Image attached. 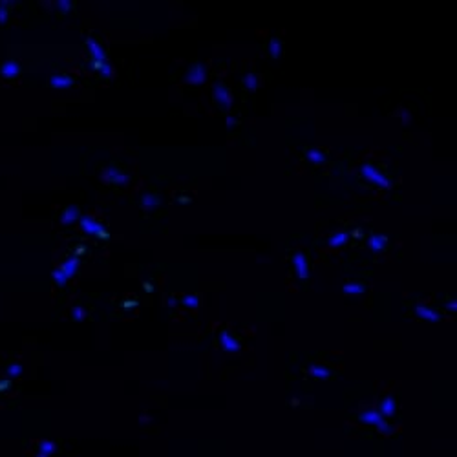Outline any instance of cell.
Instances as JSON below:
<instances>
[{
    "mask_svg": "<svg viewBox=\"0 0 457 457\" xmlns=\"http://www.w3.org/2000/svg\"><path fill=\"white\" fill-rule=\"evenodd\" d=\"M356 420H361V422H364V425H368V426H373V428L377 430L380 435H384V437H389L393 432L391 425L380 415V411L377 410V408H366L364 411H361V413L356 415Z\"/></svg>",
    "mask_w": 457,
    "mask_h": 457,
    "instance_id": "6da1fadb",
    "label": "cell"
},
{
    "mask_svg": "<svg viewBox=\"0 0 457 457\" xmlns=\"http://www.w3.org/2000/svg\"><path fill=\"white\" fill-rule=\"evenodd\" d=\"M361 176L366 179V181H370L371 185H375V187H380V188H391V181H389L388 178H386V174L380 172L375 165L371 163H364L361 167Z\"/></svg>",
    "mask_w": 457,
    "mask_h": 457,
    "instance_id": "7a4b0ae2",
    "label": "cell"
},
{
    "mask_svg": "<svg viewBox=\"0 0 457 457\" xmlns=\"http://www.w3.org/2000/svg\"><path fill=\"white\" fill-rule=\"evenodd\" d=\"M212 97H214L216 105L221 110H228L233 106V95H231L228 88L225 84H221V82H216L212 86Z\"/></svg>",
    "mask_w": 457,
    "mask_h": 457,
    "instance_id": "3957f363",
    "label": "cell"
},
{
    "mask_svg": "<svg viewBox=\"0 0 457 457\" xmlns=\"http://www.w3.org/2000/svg\"><path fill=\"white\" fill-rule=\"evenodd\" d=\"M218 342H219V347H221L225 353H238L242 349V346H240V342L236 340V337H234L233 333L225 331V329L223 331H219Z\"/></svg>",
    "mask_w": 457,
    "mask_h": 457,
    "instance_id": "277c9868",
    "label": "cell"
},
{
    "mask_svg": "<svg viewBox=\"0 0 457 457\" xmlns=\"http://www.w3.org/2000/svg\"><path fill=\"white\" fill-rule=\"evenodd\" d=\"M292 267H295V273H297L298 278L306 280L309 276V264H307V258L304 252H295L291 258Z\"/></svg>",
    "mask_w": 457,
    "mask_h": 457,
    "instance_id": "5b68a950",
    "label": "cell"
},
{
    "mask_svg": "<svg viewBox=\"0 0 457 457\" xmlns=\"http://www.w3.org/2000/svg\"><path fill=\"white\" fill-rule=\"evenodd\" d=\"M84 42H86L88 55H90L91 59H93V62H106V51L103 50V46H101L99 42L95 41V39L88 37Z\"/></svg>",
    "mask_w": 457,
    "mask_h": 457,
    "instance_id": "8992f818",
    "label": "cell"
},
{
    "mask_svg": "<svg viewBox=\"0 0 457 457\" xmlns=\"http://www.w3.org/2000/svg\"><path fill=\"white\" fill-rule=\"evenodd\" d=\"M187 81L190 82V84H196V86L203 84V82L207 81L205 68H203L201 64H194V66H190V70L187 72Z\"/></svg>",
    "mask_w": 457,
    "mask_h": 457,
    "instance_id": "52a82bcc",
    "label": "cell"
},
{
    "mask_svg": "<svg viewBox=\"0 0 457 457\" xmlns=\"http://www.w3.org/2000/svg\"><path fill=\"white\" fill-rule=\"evenodd\" d=\"M103 181L110 183V185H123V183H126V176H124L123 172H119L115 167H110V169H106L105 172H103Z\"/></svg>",
    "mask_w": 457,
    "mask_h": 457,
    "instance_id": "ba28073f",
    "label": "cell"
},
{
    "mask_svg": "<svg viewBox=\"0 0 457 457\" xmlns=\"http://www.w3.org/2000/svg\"><path fill=\"white\" fill-rule=\"evenodd\" d=\"M75 79L66 75V73H53L50 79H48V86L50 88H70L73 86Z\"/></svg>",
    "mask_w": 457,
    "mask_h": 457,
    "instance_id": "9c48e42d",
    "label": "cell"
},
{
    "mask_svg": "<svg viewBox=\"0 0 457 457\" xmlns=\"http://www.w3.org/2000/svg\"><path fill=\"white\" fill-rule=\"evenodd\" d=\"M415 315L417 318L426 320V322H441V315H439L437 311L430 306H422V304L415 307Z\"/></svg>",
    "mask_w": 457,
    "mask_h": 457,
    "instance_id": "30bf717a",
    "label": "cell"
},
{
    "mask_svg": "<svg viewBox=\"0 0 457 457\" xmlns=\"http://www.w3.org/2000/svg\"><path fill=\"white\" fill-rule=\"evenodd\" d=\"M20 72H22V68L15 60H6V62L0 64V75L4 79H15L17 75H20Z\"/></svg>",
    "mask_w": 457,
    "mask_h": 457,
    "instance_id": "8fae6325",
    "label": "cell"
},
{
    "mask_svg": "<svg viewBox=\"0 0 457 457\" xmlns=\"http://www.w3.org/2000/svg\"><path fill=\"white\" fill-rule=\"evenodd\" d=\"M377 410L380 411V415H382L384 419H386V417H393L397 413V401L393 397H384L382 401H380Z\"/></svg>",
    "mask_w": 457,
    "mask_h": 457,
    "instance_id": "7c38bea8",
    "label": "cell"
},
{
    "mask_svg": "<svg viewBox=\"0 0 457 457\" xmlns=\"http://www.w3.org/2000/svg\"><path fill=\"white\" fill-rule=\"evenodd\" d=\"M347 242H349V233L347 231H337V233H333L329 236L328 245L331 249H338V247H346Z\"/></svg>",
    "mask_w": 457,
    "mask_h": 457,
    "instance_id": "4fadbf2b",
    "label": "cell"
},
{
    "mask_svg": "<svg viewBox=\"0 0 457 457\" xmlns=\"http://www.w3.org/2000/svg\"><path fill=\"white\" fill-rule=\"evenodd\" d=\"M307 373H309V377H313L315 380H324V379H329V377H331V370L324 364L309 366V368H307Z\"/></svg>",
    "mask_w": 457,
    "mask_h": 457,
    "instance_id": "5bb4252c",
    "label": "cell"
},
{
    "mask_svg": "<svg viewBox=\"0 0 457 457\" xmlns=\"http://www.w3.org/2000/svg\"><path fill=\"white\" fill-rule=\"evenodd\" d=\"M57 452V443L55 441H50V439H42L37 443V453H42V455L51 457Z\"/></svg>",
    "mask_w": 457,
    "mask_h": 457,
    "instance_id": "9a60e30c",
    "label": "cell"
},
{
    "mask_svg": "<svg viewBox=\"0 0 457 457\" xmlns=\"http://www.w3.org/2000/svg\"><path fill=\"white\" fill-rule=\"evenodd\" d=\"M388 245V238L382 236V234H371L368 236V247L373 249V251H384Z\"/></svg>",
    "mask_w": 457,
    "mask_h": 457,
    "instance_id": "2e32d148",
    "label": "cell"
},
{
    "mask_svg": "<svg viewBox=\"0 0 457 457\" xmlns=\"http://www.w3.org/2000/svg\"><path fill=\"white\" fill-rule=\"evenodd\" d=\"M81 218V212H79L77 207H66L62 210V214H60V223L62 225H70L73 221H77Z\"/></svg>",
    "mask_w": 457,
    "mask_h": 457,
    "instance_id": "e0dca14e",
    "label": "cell"
},
{
    "mask_svg": "<svg viewBox=\"0 0 457 457\" xmlns=\"http://www.w3.org/2000/svg\"><path fill=\"white\" fill-rule=\"evenodd\" d=\"M81 227H82L84 233L97 234V231L101 228V223L97 221V219L91 218V216H84V218H81Z\"/></svg>",
    "mask_w": 457,
    "mask_h": 457,
    "instance_id": "ac0fdd59",
    "label": "cell"
},
{
    "mask_svg": "<svg viewBox=\"0 0 457 457\" xmlns=\"http://www.w3.org/2000/svg\"><path fill=\"white\" fill-rule=\"evenodd\" d=\"M59 269L62 271V273L66 274L68 278H72L73 274L77 273V269H79V260H77V258H68V260H66L62 265H60Z\"/></svg>",
    "mask_w": 457,
    "mask_h": 457,
    "instance_id": "d6986e66",
    "label": "cell"
},
{
    "mask_svg": "<svg viewBox=\"0 0 457 457\" xmlns=\"http://www.w3.org/2000/svg\"><path fill=\"white\" fill-rule=\"evenodd\" d=\"M258 84H260V79H258V75H256L254 72L245 73V77H243V86H245L247 90L249 91L258 90Z\"/></svg>",
    "mask_w": 457,
    "mask_h": 457,
    "instance_id": "ffe728a7",
    "label": "cell"
},
{
    "mask_svg": "<svg viewBox=\"0 0 457 457\" xmlns=\"http://www.w3.org/2000/svg\"><path fill=\"white\" fill-rule=\"evenodd\" d=\"M306 157L311 161V163H324L325 161V154L322 150H318V148H307L306 152Z\"/></svg>",
    "mask_w": 457,
    "mask_h": 457,
    "instance_id": "44dd1931",
    "label": "cell"
},
{
    "mask_svg": "<svg viewBox=\"0 0 457 457\" xmlns=\"http://www.w3.org/2000/svg\"><path fill=\"white\" fill-rule=\"evenodd\" d=\"M342 291H344V295H347V297H355V295H361L362 292V285L361 283H355V282H347V283H344Z\"/></svg>",
    "mask_w": 457,
    "mask_h": 457,
    "instance_id": "7402d4cb",
    "label": "cell"
},
{
    "mask_svg": "<svg viewBox=\"0 0 457 457\" xmlns=\"http://www.w3.org/2000/svg\"><path fill=\"white\" fill-rule=\"evenodd\" d=\"M282 50H283V46H282V42L280 41H271L269 46H267V51H269V55L273 57V59H278L280 53H282Z\"/></svg>",
    "mask_w": 457,
    "mask_h": 457,
    "instance_id": "603a6c76",
    "label": "cell"
},
{
    "mask_svg": "<svg viewBox=\"0 0 457 457\" xmlns=\"http://www.w3.org/2000/svg\"><path fill=\"white\" fill-rule=\"evenodd\" d=\"M86 316L88 313L82 306H75L72 309V320H75V322H82V320H86Z\"/></svg>",
    "mask_w": 457,
    "mask_h": 457,
    "instance_id": "cb8c5ba5",
    "label": "cell"
},
{
    "mask_svg": "<svg viewBox=\"0 0 457 457\" xmlns=\"http://www.w3.org/2000/svg\"><path fill=\"white\" fill-rule=\"evenodd\" d=\"M68 280H70V278H68V276H66V274H64L60 269H57V271H55V273H53V282L57 283V285H64V283L68 282Z\"/></svg>",
    "mask_w": 457,
    "mask_h": 457,
    "instance_id": "d4e9b609",
    "label": "cell"
},
{
    "mask_svg": "<svg viewBox=\"0 0 457 457\" xmlns=\"http://www.w3.org/2000/svg\"><path fill=\"white\" fill-rule=\"evenodd\" d=\"M11 2H2V4H0V22H6V18H8V15H9V11L6 8H11Z\"/></svg>",
    "mask_w": 457,
    "mask_h": 457,
    "instance_id": "484cf974",
    "label": "cell"
},
{
    "mask_svg": "<svg viewBox=\"0 0 457 457\" xmlns=\"http://www.w3.org/2000/svg\"><path fill=\"white\" fill-rule=\"evenodd\" d=\"M22 373V366L20 364H11L8 368V375L9 377H17V375H20Z\"/></svg>",
    "mask_w": 457,
    "mask_h": 457,
    "instance_id": "4316f807",
    "label": "cell"
},
{
    "mask_svg": "<svg viewBox=\"0 0 457 457\" xmlns=\"http://www.w3.org/2000/svg\"><path fill=\"white\" fill-rule=\"evenodd\" d=\"M181 302H183V306H187V307H198V304H200V300H198L196 297H185Z\"/></svg>",
    "mask_w": 457,
    "mask_h": 457,
    "instance_id": "83f0119b",
    "label": "cell"
},
{
    "mask_svg": "<svg viewBox=\"0 0 457 457\" xmlns=\"http://www.w3.org/2000/svg\"><path fill=\"white\" fill-rule=\"evenodd\" d=\"M150 201H155V198H152V196L143 198V200H141V207H143V209H150V207H152Z\"/></svg>",
    "mask_w": 457,
    "mask_h": 457,
    "instance_id": "f1b7e54d",
    "label": "cell"
},
{
    "mask_svg": "<svg viewBox=\"0 0 457 457\" xmlns=\"http://www.w3.org/2000/svg\"><path fill=\"white\" fill-rule=\"evenodd\" d=\"M57 8L64 9V11H68V9L73 8V2H59V4H57Z\"/></svg>",
    "mask_w": 457,
    "mask_h": 457,
    "instance_id": "f546056e",
    "label": "cell"
},
{
    "mask_svg": "<svg viewBox=\"0 0 457 457\" xmlns=\"http://www.w3.org/2000/svg\"><path fill=\"white\" fill-rule=\"evenodd\" d=\"M351 236L353 238H362V236H364V233H362V228H353Z\"/></svg>",
    "mask_w": 457,
    "mask_h": 457,
    "instance_id": "4dcf8cb0",
    "label": "cell"
},
{
    "mask_svg": "<svg viewBox=\"0 0 457 457\" xmlns=\"http://www.w3.org/2000/svg\"><path fill=\"white\" fill-rule=\"evenodd\" d=\"M97 236H99V238H110V234L106 233L105 228H99V231H97Z\"/></svg>",
    "mask_w": 457,
    "mask_h": 457,
    "instance_id": "1f68e13d",
    "label": "cell"
},
{
    "mask_svg": "<svg viewBox=\"0 0 457 457\" xmlns=\"http://www.w3.org/2000/svg\"><path fill=\"white\" fill-rule=\"evenodd\" d=\"M227 124H228V126H234V124H238V121L233 117V115H228V117H227Z\"/></svg>",
    "mask_w": 457,
    "mask_h": 457,
    "instance_id": "d6a6232c",
    "label": "cell"
},
{
    "mask_svg": "<svg viewBox=\"0 0 457 457\" xmlns=\"http://www.w3.org/2000/svg\"><path fill=\"white\" fill-rule=\"evenodd\" d=\"M9 380H0V389H6V388H9Z\"/></svg>",
    "mask_w": 457,
    "mask_h": 457,
    "instance_id": "836d02e7",
    "label": "cell"
},
{
    "mask_svg": "<svg viewBox=\"0 0 457 457\" xmlns=\"http://www.w3.org/2000/svg\"><path fill=\"white\" fill-rule=\"evenodd\" d=\"M84 251H86V247H84V245H77V249H75V254H82Z\"/></svg>",
    "mask_w": 457,
    "mask_h": 457,
    "instance_id": "e575fe53",
    "label": "cell"
},
{
    "mask_svg": "<svg viewBox=\"0 0 457 457\" xmlns=\"http://www.w3.org/2000/svg\"><path fill=\"white\" fill-rule=\"evenodd\" d=\"M35 457H48V455H42V453H37Z\"/></svg>",
    "mask_w": 457,
    "mask_h": 457,
    "instance_id": "d590c367",
    "label": "cell"
}]
</instances>
